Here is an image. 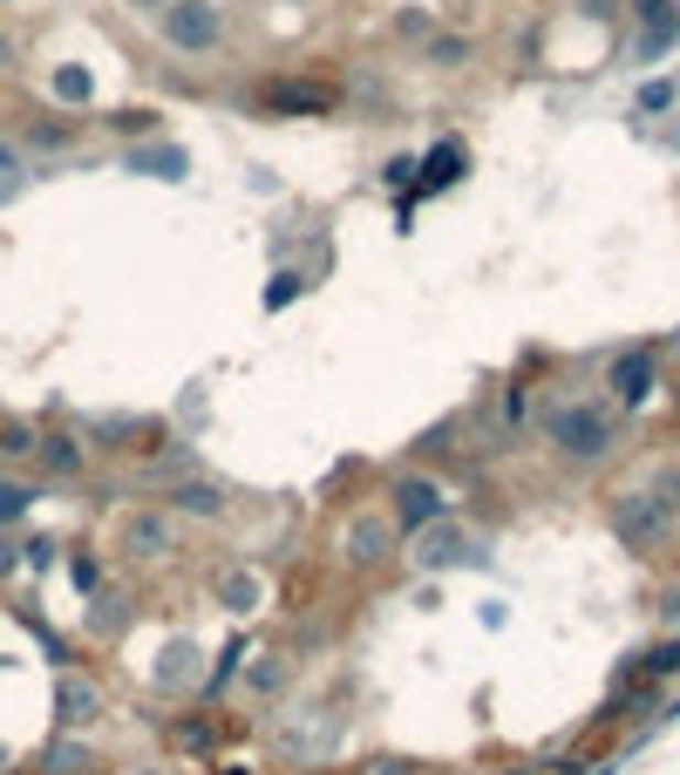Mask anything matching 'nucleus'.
Wrapping results in <instances>:
<instances>
[{
  "label": "nucleus",
  "instance_id": "18",
  "mask_svg": "<svg viewBox=\"0 0 680 775\" xmlns=\"http://www.w3.org/2000/svg\"><path fill=\"white\" fill-rule=\"evenodd\" d=\"M28 510H34V483H21V476L0 470V530H14Z\"/></svg>",
  "mask_w": 680,
  "mask_h": 775
},
{
  "label": "nucleus",
  "instance_id": "31",
  "mask_svg": "<svg viewBox=\"0 0 680 775\" xmlns=\"http://www.w3.org/2000/svg\"><path fill=\"white\" fill-rule=\"evenodd\" d=\"M368 775H409V762H368Z\"/></svg>",
  "mask_w": 680,
  "mask_h": 775
},
{
  "label": "nucleus",
  "instance_id": "27",
  "mask_svg": "<svg viewBox=\"0 0 680 775\" xmlns=\"http://www.w3.org/2000/svg\"><path fill=\"white\" fill-rule=\"evenodd\" d=\"M252 687H259V693H272V687H287V660H279V653H272V660H266V667H252Z\"/></svg>",
  "mask_w": 680,
  "mask_h": 775
},
{
  "label": "nucleus",
  "instance_id": "8",
  "mask_svg": "<svg viewBox=\"0 0 680 775\" xmlns=\"http://www.w3.org/2000/svg\"><path fill=\"white\" fill-rule=\"evenodd\" d=\"M334 89L327 82H300V75H287V82H266L259 89V116H272V122H306V116H334Z\"/></svg>",
  "mask_w": 680,
  "mask_h": 775
},
{
  "label": "nucleus",
  "instance_id": "20",
  "mask_svg": "<svg viewBox=\"0 0 680 775\" xmlns=\"http://www.w3.org/2000/svg\"><path fill=\"white\" fill-rule=\"evenodd\" d=\"M156 660H164V667H156V680H164V687H191V660H197V646H191V639H171L164 653H156Z\"/></svg>",
  "mask_w": 680,
  "mask_h": 775
},
{
  "label": "nucleus",
  "instance_id": "2",
  "mask_svg": "<svg viewBox=\"0 0 680 775\" xmlns=\"http://www.w3.org/2000/svg\"><path fill=\"white\" fill-rule=\"evenodd\" d=\"M156 34L177 55H218L225 49V8L218 0H164L156 8Z\"/></svg>",
  "mask_w": 680,
  "mask_h": 775
},
{
  "label": "nucleus",
  "instance_id": "7",
  "mask_svg": "<svg viewBox=\"0 0 680 775\" xmlns=\"http://www.w3.org/2000/svg\"><path fill=\"white\" fill-rule=\"evenodd\" d=\"M109 714V687L96 680V674H83V667H62L55 674V728L62 734H83V728H96Z\"/></svg>",
  "mask_w": 680,
  "mask_h": 775
},
{
  "label": "nucleus",
  "instance_id": "32",
  "mask_svg": "<svg viewBox=\"0 0 680 775\" xmlns=\"http://www.w3.org/2000/svg\"><path fill=\"white\" fill-rule=\"evenodd\" d=\"M130 8H150V14H156V8H164V0H130Z\"/></svg>",
  "mask_w": 680,
  "mask_h": 775
},
{
  "label": "nucleus",
  "instance_id": "29",
  "mask_svg": "<svg viewBox=\"0 0 680 775\" xmlns=\"http://www.w3.org/2000/svg\"><path fill=\"white\" fill-rule=\"evenodd\" d=\"M654 497H660L667 510H680V470H667V476H654Z\"/></svg>",
  "mask_w": 680,
  "mask_h": 775
},
{
  "label": "nucleus",
  "instance_id": "15",
  "mask_svg": "<svg viewBox=\"0 0 680 775\" xmlns=\"http://www.w3.org/2000/svg\"><path fill=\"white\" fill-rule=\"evenodd\" d=\"M259 599H266L259 571H225V579H218V605L231 612V620H252V612H259Z\"/></svg>",
  "mask_w": 680,
  "mask_h": 775
},
{
  "label": "nucleus",
  "instance_id": "1",
  "mask_svg": "<svg viewBox=\"0 0 680 775\" xmlns=\"http://www.w3.org/2000/svg\"><path fill=\"white\" fill-rule=\"evenodd\" d=\"M538 429L565 463H606L619 449V422H613L606 401H551Z\"/></svg>",
  "mask_w": 680,
  "mask_h": 775
},
{
  "label": "nucleus",
  "instance_id": "12",
  "mask_svg": "<svg viewBox=\"0 0 680 775\" xmlns=\"http://www.w3.org/2000/svg\"><path fill=\"white\" fill-rule=\"evenodd\" d=\"M633 21H639L633 55L639 62H660L673 41H680V0H633Z\"/></svg>",
  "mask_w": 680,
  "mask_h": 775
},
{
  "label": "nucleus",
  "instance_id": "21",
  "mask_svg": "<svg viewBox=\"0 0 680 775\" xmlns=\"http://www.w3.org/2000/svg\"><path fill=\"white\" fill-rule=\"evenodd\" d=\"M238 660H246V639H231V646H225V653H218V667H212V674H205V693H225V687H231V680H238Z\"/></svg>",
  "mask_w": 680,
  "mask_h": 775
},
{
  "label": "nucleus",
  "instance_id": "6",
  "mask_svg": "<svg viewBox=\"0 0 680 775\" xmlns=\"http://www.w3.org/2000/svg\"><path fill=\"white\" fill-rule=\"evenodd\" d=\"M156 504L171 517H191V524H225L231 517V489L205 470H184V476H164L156 483Z\"/></svg>",
  "mask_w": 680,
  "mask_h": 775
},
{
  "label": "nucleus",
  "instance_id": "17",
  "mask_svg": "<svg viewBox=\"0 0 680 775\" xmlns=\"http://www.w3.org/2000/svg\"><path fill=\"white\" fill-rule=\"evenodd\" d=\"M34 442H42L34 422H0V470H8V463H34Z\"/></svg>",
  "mask_w": 680,
  "mask_h": 775
},
{
  "label": "nucleus",
  "instance_id": "33",
  "mask_svg": "<svg viewBox=\"0 0 680 775\" xmlns=\"http://www.w3.org/2000/svg\"><path fill=\"white\" fill-rule=\"evenodd\" d=\"M130 775H171V768H130Z\"/></svg>",
  "mask_w": 680,
  "mask_h": 775
},
{
  "label": "nucleus",
  "instance_id": "13",
  "mask_svg": "<svg viewBox=\"0 0 680 775\" xmlns=\"http://www.w3.org/2000/svg\"><path fill=\"white\" fill-rule=\"evenodd\" d=\"M123 171L184 184V177H191V150H184V143H164V137H150V143H130V150H123Z\"/></svg>",
  "mask_w": 680,
  "mask_h": 775
},
{
  "label": "nucleus",
  "instance_id": "14",
  "mask_svg": "<svg viewBox=\"0 0 680 775\" xmlns=\"http://www.w3.org/2000/svg\"><path fill=\"white\" fill-rule=\"evenodd\" d=\"M34 463H42L48 476H83L89 470V442L75 435V429H42V442H34Z\"/></svg>",
  "mask_w": 680,
  "mask_h": 775
},
{
  "label": "nucleus",
  "instance_id": "30",
  "mask_svg": "<svg viewBox=\"0 0 680 775\" xmlns=\"http://www.w3.org/2000/svg\"><path fill=\"white\" fill-rule=\"evenodd\" d=\"M14 55H21V49H14V34H0V75H14Z\"/></svg>",
  "mask_w": 680,
  "mask_h": 775
},
{
  "label": "nucleus",
  "instance_id": "19",
  "mask_svg": "<svg viewBox=\"0 0 680 775\" xmlns=\"http://www.w3.org/2000/svg\"><path fill=\"white\" fill-rule=\"evenodd\" d=\"M28 177H34V157H28L21 143H8V137H0V197H14Z\"/></svg>",
  "mask_w": 680,
  "mask_h": 775
},
{
  "label": "nucleus",
  "instance_id": "4",
  "mask_svg": "<svg viewBox=\"0 0 680 775\" xmlns=\"http://www.w3.org/2000/svg\"><path fill=\"white\" fill-rule=\"evenodd\" d=\"M334 551H341L347 571H381L395 551H402V530H395V517L375 504V510H354V517L341 524V545H334Z\"/></svg>",
  "mask_w": 680,
  "mask_h": 775
},
{
  "label": "nucleus",
  "instance_id": "25",
  "mask_svg": "<svg viewBox=\"0 0 680 775\" xmlns=\"http://www.w3.org/2000/svg\"><path fill=\"white\" fill-rule=\"evenodd\" d=\"M55 96H68V103H89V68H55Z\"/></svg>",
  "mask_w": 680,
  "mask_h": 775
},
{
  "label": "nucleus",
  "instance_id": "28",
  "mask_svg": "<svg viewBox=\"0 0 680 775\" xmlns=\"http://www.w3.org/2000/svg\"><path fill=\"white\" fill-rule=\"evenodd\" d=\"M680 96V82H647V89H639V109H667Z\"/></svg>",
  "mask_w": 680,
  "mask_h": 775
},
{
  "label": "nucleus",
  "instance_id": "23",
  "mask_svg": "<svg viewBox=\"0 0 680 775\" xmlns=\"http://www.w3.org/2000/svg\"><path fill=\"white\" fill-rule=\"evenodd\" d=\"M429 62H435V68H463V62H469V41L435 34V41H429Z\"/></svg>",
  "mask_w": 680,
  "mask_h": 775
},
{
  "label": "nucleus",
  "instance_id": "26",
  "mask_svg": "<svg viewBox=\"0 0 680 775\" xmlns=\"http://www.w3.org/2000/svg\"><path fill=\"white\" fill-rule=\"evenodd\" d=\"M109 130H123V137H156V116H150V109H123V116H109Z\"/></svg>",
  "mask_w": 680,
  "mask_h": 775
},
{
  "label": "nucleus",
  "instance_id": "3",
  "mask_svg": "<svg viewBox=\"0 0 680 775\" xmlns=\"http://www.w3.org/2000/svg\"><path fill=\"white\" fill-rule=\"evenodd\" d=\"M381 510L395 517L402 538H415V530H429V524L450 517V489H443V476H429V470H402V476L388 483V504Z\"/></svg>",
  "mask_w": 680,
  "mask_h": 775
},
{
  "label": "nucleus",
  "instance_id": "24",
  "mask_svg": "<svg viewBox=\"0 0 680 775\" xmlns=\"http://www.w3.org/2000/svg\"><path fill=\"white\" fill-rule=\"evenodd\" d=\"M300 286H306V272H293V266H287V272H272V286H266V306L279 313L287 300H300Z\"/></svg>",
  "mask_w": 680,
  "mask_h": 775
},
{
  "label": "nucleus",
  "instance_id": "11",
  "mask_svg": "<svg viewBox=\"0 0 680 775\" xmlns=\"http://www.w3.org/2000/svg\"><path fill=\"white\" fill-rule=\"evenodd\" d=\"M667 524H673V510L654 497V489H626V497L613 504V530H619L626 545H654Z\"/></svg>",
  "mask_w": 680,
  "mask_h": 775
},
{
  "label": "nucleus",
  "instance_id": "9",
  "mask_svg": "<svg viewBox=\"0 0 680 775\" xmlns=\"http://www.w3.org/2000/svg\"><path fill=\"white\" fill-rule=\"evenodd\" d=\"M409 564L415 571H456V564H476V538L456 524V517H443V524H429V530H415V551H409Z\"/></svg>",
  "mask_w": 680,
  "mask_h": 775
},
{
  "label": "nucleus",
  "instance_id": "10",
  "mask_svg": "<svg viewBox=\"0 0 680 775\" xmlns=\"http://www.w3.org/2000/svg\"><path fill=\"white\" fill-rule=\"evenodd\" d=\"M606 388H613L619 408H639V401H647V395L660 388V360H654V347H626V354H613Z\"/></svg>",
  "mask_w": 680,
  "mask_h": 775
},
{
  "label": "nucleus",
  "instance_id": "16",
  "mask_svg": "<svg viewBox=\"0 0 680 775\" xmlns=\"http://www.w3.org/2000/svg\"><path fill=\"white\" fill-rule=\"evenodd\" d=\"M415 171H422V191H443V184H456V177H463V143H435V150L415 163Z\"/></svg>",
  "mask_w": 680,
  "mask_h": 775
},
{
  "label": "nucleus",
  "instance_id": "5",
  "mask_svg": "<svg viewBox=\"0 0 680 775\" xmlns=\"http://www.w3.org/2000/svg\"><path fill=\"white\" fill-rule=\"evenodd\" d=\"M116 551L130 564H164L177 558V517L164 504H143V510H123L116 517Z\"/></svg>",
  "mask_w": 680,
  "mask_h": 775
},
{
  "label": "nucleus",
  "instance_id": "22",
  "mask_svg": "<svg viewBox=\"0 0 680 775\" xmlns=\"http://www.w3.org/2000/svg\"><path fill=\"white\" fill-rule=\"evenodd\" d=\"M48 775H89V749L83 742H55L48 749Z\"/></svg>",
  "mask_w": 680,
  "mask_h": 775
}]
</instances>
